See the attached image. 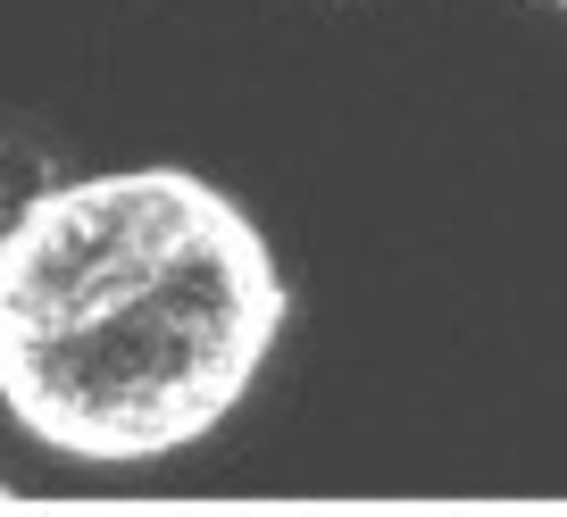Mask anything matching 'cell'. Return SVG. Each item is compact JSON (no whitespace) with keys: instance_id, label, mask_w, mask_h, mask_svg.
Masks as SVG:
<instances>
[{"instance_id":"cell-1","label":"cell","mask_w":567,"mask_h":517,"mask_svg":"<svg viewBox=\"0 0 567 517\" xmlns=\"http://www.w3.org/2000/svg\"><path fill=\"white\" fill-rule=\"evenodd\" d=\"M284 334L267 234L184 167L34 193L0 234V410L68 459H167L226 426Z\"/></svg>"},{"instance_id":"cell-2","label":"cell","mask_w":567,"mask_h":517,"mask_svg":"<svg viewBox=\"0 0 567 517\" xmlns=\"http://www.w3.org/2000/svg\"><path fill=\"white\" fill-rule=\"evenodd\" d=\"M559 9H567V0H559Z\"/></svg>"},{"instance_id":"cell-3","label":"cell","mask_w":567,"mask_h":517,"mask_svg":"<svg viewBox=\"0 0 567 517\" xmlns=\"http://www.w3.org/2000/svg\"><path fill=\"white\" fill-rule=\"evenodd\" d=\"M559 517H567V509H559Z\"/></svg>"}]
</instances>
